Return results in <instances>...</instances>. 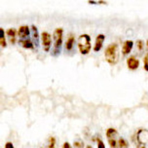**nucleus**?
<instances>
[{
    "label": "nucleus",
    "instance_id": "f257e3e1",
    "mask_svg": "<svg viewBox=\"0 0 148 148\" xmlns=\"http://www.w3.org/2000/svg\"><path fill=\"white\" fill-rule=\"evenodd\" d=\"M104 58L110 65H115L119 62V48L118 44L112 43L108 45L104 51Z\"/></svg>",
    "mask_w": 148,
    "mask_h": 148
},
{
    "label": "nucleus",
    "instance_id": "f03ea898",
    "mask_svg": "<svg viewBox=\"0 0 148 148\" xmlns=\"http://www.w3.org/2000/svg\"><path fill=\"white\" fill-rule=\"evenodd\" d=\"M62 37H63V29L60 27L56 28L53 34V39H54V47H53L52 55L57 57L62 51Z\"/></svg>",
    "mask_w": 148,
    "mask_h": 148
},
{
    "label": "nucleus",
    "instance_id": "7ed1b4c3",
    "mask_svg": "<svg viewBox=\"0 0 148 148\" xmlns=\"http://www.w3.org/2000/svg\"><path fill=\"white\" fill-rule=\"evenodd\" d=\"M77 46H78L79 52H80L82 55L89 54L92 49L91 37H90L89 34H81V35L78 37Z\"/></svg>",
    "mask_w": 148,
    "mask_h": 148
},
{
    "label": "nucleus",
    "instance_id": "20e7f679",
    "mask_svg": "<svg viewBox=\"0 0 148 148\" xmlns=\"http://www.w3.org/2000/svg\"><path fill=\"white\" fill-rule=\"evenodd\" d=\"M41 41L43 45V49L45 52H49L52 47V36L47 31H43L41 33Z\"/></svg>",
    "mask_w": 148,
    "mask_h": 148
},
{
    "label": "nucleus",
    "instance_id": "39448f33",
    "mask_svg": "<svg viewBox=\"0 0 148 148\" xmlns=\"http://www.w3.org/2000/svg\"><path fill=\"white\" fill-rule=\"evenodd\" d=\"M136 140L139 145L144 146L145 144L148 143V131L145 129H140L136 133Z\"/></svg>",
    "mask_w": 148,
    "mask_h": 148
},
{
    "label": "nucleus",
    "instance_id": "423d86ee",
    "mask_svg": "<svg viewBox=\"0 0 148 148\" xmlns=\"http://www.w3.org/2000/svg\"><path fill=\"white\" fill-rule=\"evenodd\" d=\"M127 66L130 70H136L139 67V60L136 56H131L127 60Z\"/></svg>",
    "mask_w": 148,
    "mask_h": 148
},
{
    "label": "nucleus",
    "instance_id": "0eeeda50",
    "mask_svg": "<svg viewBox=\"0 0 148 148\" xmlns=\"http://www.w3.org/2000/svg\"><path fill=\"white\" fill-rule=\"evenodd\" d=\"M18 35L20 37V40L27 39L30 36V29L27 25H22L18 29Z\"/></svg>",
    "mask_w": 148,
    "mask_h": 148
},
{
    "label": "nucleus",
    "instance_id": "6e6552de",
    "mask_svg": "<svg viewBox=\"0 0 148 148\" xmlns=\"http://www.w3.org/2000/svg\"><path fill=\"white\" fill-rule=\"evenodd\" d=\"M105 40V35L104 34H99L96 38V43H95L94 46V51L95 52H99L101 50L102 46H103V42Z\"/></svg>",
    "mask_w": 148,
    "mask_h": 148
},
{
    "label": "nucleus",
    "instance_id": "1a4fd4ad",
    "mask_svg": "<svg viewBox=\"0 0 148 148\" xmlns=\"http://www.w3.org/2000/svg\"><path fill=\"white\" fill-rule=\"evenodd\" d=\"M133 47H134V42L132 40H127V41L124 42L123 47H122V54H123V56L129 55L130 53L132 52V50H133Z\"/></svg>",
    "mask_w": 148,
    "mask_h": 148
},
{
    "label": "nucleus",
    "instance_id": "9d476101",
    "mask_svg": "<svg viewBox=\"0 0 148 148\" xmlns=\"http://www.w3.org/2000/svg\"><path fill=\"white\" fill-rule=\"evenodd\" d=\"M18 33V30L16 28H8L6 30V35L9 39L10 43L12 45H14L16 43V35Z\"/></svg>",
    "mask_w": 148,
    "mask_h": 148
},
{
    "label": "nucleus",
    "instance_id": "9b49d317",
    "mask_svg": "<svg viewBox=\"0 0 148 148\" xmlns=\"http://www.w3.org/2000/svg\"><path fill=\"white\" fill-rule=\"evenodd\" d=\"M20 44H21V46L25 49H28V50H33L34 49V43L30 38L20 40Z\"/></svg>",
    "mask_w": 148,
    "mask_h": 148
},
{
    "label": "nucleus",
    "instance_id": "f8f14e48",
    "mask_svg": "<svg viewBox=\"0 0 148 148\" xmlns=\"http://www.w3.org/2000/svg\"><path fill=\"white\" fill-rule=\"evenodd\" d=\"M31 35H32L33 38V43L34 45L37 47L39 46V33H38V29L35 25H31Z\"/></svg>",
    "mask_w": 148,
    "mask_h": 148
},
{
    "label": "nucleus",
    "instance_id": "ddd939ff",
    "mask_svg": "<svg viewBox=\"0 0 148 148\" xmlns=\"http://www.w3.org/2000/svg\"><path fill=\"white\" fill-rule=\"evenodd\" d=\"M74 43H75V37L74 35H69L67 37L66 42H65V49L67 51H71L74 47Z\"/></svg>",
    "mask_w": 148,
    "mask_h": 148
},
{
    "label": "nucleus",
    "instance_id": "4468645a",
    "mask_svg": "<svg viewBox=\"0 0 148 148\" xmlns=\"http://www.w3.org/2000/svg\"><path fill=\"white\" fill-rule=\"evenodd\" d=\"M0 32H1V38H0V46L2 48H6L7 46V41H6V31H5L3 28L0 29Z\"/></svg>",
    "mask_w": 148,
    "mask_h": 148
},
{
    "label": "nucleus",
    "instance_id": "2eb2a0df",
    "mask_svg": "<svg viewBox=\"0 0 148 148\" xmlns=\"http://www.w3.org/2000/svg\"><path fill=\"white\" fill-rule=\"evenodd\" d=\"M118 134L117 130H115L114 128H109L106 130V133H105V134H106V137L107 139H110V138H115V136Z\"/></svg>",
    "mask_w": 148,
    "mask_h": 148
},
{
    "label": "nucleus",
    "instance_id": "dca6fc26",
    "mask_svg": "<svg viewBox=\"0 0 148 148\" xmlns=\"http://www.w3.org/2000/svg\"><path fill=\"white\" fill-rule=\"evenodd\" d=\"M117 148H129V142L124 137H120L118 139Z\"/></svg>",
    "mask_w": 148,
    "mask_h": 148
},
{
    "label": "nucleus",
    "instance_id": "f3484780",
    "mask_svg": "<svg viewBox=\"0 0 148 148\" xmlns=\"http://www.w3.org/2000/svg\"><path fill=\"white\" fill-rule=\"evenodd\" d=\"M56 143H57L56 137L55 136H50L49 140H48V144H47V147H48V148H55L56 147Z\"/></svg>",
    "mask_w": 148,
    "mask_h": 148
},
{
    "label": "nucleus",
    "instance_id": "a211bd4d",
    "mask_svg": "<svg viewBox=\"0 0 148 148\" xmlns=\"http://www.w3.org/2000/svg\"><path fill=\"white\" fill-rule=\"evenodd\" d=\"M108 144H109L110 148H117L118 140L116 138H110L108 139Z\"/></svg>",
    "mask_w": 148,
    "mask_h": 148
},
{
    "label": "nucleus",
    "instance_id": "6ab92c4d",
    "mask_svg": "<svg viewBox=\"0 0 148 148\" xmlns=\"http://www.w3.org/2000/svg\"><path fill=\"white\" fill-rule=\"evenodd\" d=\"M73 147L74 148H84V142L82 141L81 139H77V140L74 141Z\"/></svg>",
    "mask_w": 148,
    "mask_h": 148
},
{
    "label": "nucleus",
    "instance_id": "aec40b11",
    "mask_svg": "<svg viewBox=\"0 0 148 148\" xmlns=\"http://www.w3.org/2000/svg\"><path fill=\"white\" fill-rule=\"evenodd\" d=\"M136 46H137V49H138V51L142 52L143 51V47H144V43L142 40H137L136 41Z\"/></svg>",
    "mask_w": 148,
    "mask_h": 148
},
{
    "label": "nucleus",
    "instance_id": "412c9836",
    "mask_svg": "<svg viewBox=\"0 0 148 148\" xmlns=\"http://www.w3.org/2000/svg\"><path fill=\"white\" fill-rule=\"evenodd\" d=\"M143 67L145 71H148V54L145 56L143 59Z\"/></svg>",
    "mask_w": 148,
    "mask_h": 148
},
{
    "label": "nucleus",
    "instance_id": "4be33fe9",
    "mask_svg": "<svg viewBox=\"0 0 148 148\" xmlns=\"http://www.w3.org/2000/svg\"><path fill=\"white\" fill-rule=\"evenodd\" d=\"M97 148H105L104 142L102 141L100 138H97Z\"/></svg>",
    "mask_w": 148,
    "mask_h": 148
},
{
    "label": "nucleus",
    "instance_id": "5701e85b",
    "mask_svg": "<svg viewBox=\"0 0 148 148\" xmlns=\"http://www.w3.org/2000/svg\"><path fill=\"white\" fill-rule=\"evenodd\" d=\"M62 148H73L72 145H71L68 141H65L64 143L62 144Z\"/></svg>",
    "mask_w": 148,
    "mask_h": 148
},
{
    "label": "nucleus",
    "instance_id": "b1692460",
    "mask_svg": "<svg viewBox=\"0 0 148 148\" xmlns=\"http://www.w3.org/2000/svg\"><path fill=\"white\" fill-rule=\"evenodd\" d=\"M5 148H15V147H14V144H13L11 141H8L5 143Z\"/></svg>",
    "mask_w": 148,
    "mask_h": 148
},
{
    "label": "nucleus",
    "instance_id": "393cba45",
    "mask_svg": "<svg viewBox=\"0 0 148 148\" xmlns=\"http://www.w3.org/2000/svg\"><path fill=\"white\" fill-rule=\"evenodd\" d=\"M86 148H92V147L91 146V145H88V146H87Z\"/></svg>",
    "mask_w": 148,
    "mask_h": 148
},
{
    "label": "nucleus",
    "instance_id": "a878e982",
    "mask_svg": "<svg viewBox=\"0 0 148 148\" xmlns=\"http://www.w3.org/2000/svg\"><path fill=\"white\" fill-rule=\"evenodd\" d=\"M146 46H147V48H148V39H147V41H146Z\"/></svg>",
    "mask_w": 148,
    "mask_h": 148
},
{
    "label": "nucleus",
    "instance_id": "bb28decb",
    "mask_svg": "<svg viewBox=\"0 0 148 148\" xmlns=\"http://www.w3.org/2000/svg\"><path fill=\"white\" fill-rule=\"evenodd\" d=\"M140 148H146V147H145V146H141Z\"/></svg>",
    "mask_w": 148,
    "mask_h": 148
}]
</instances>
